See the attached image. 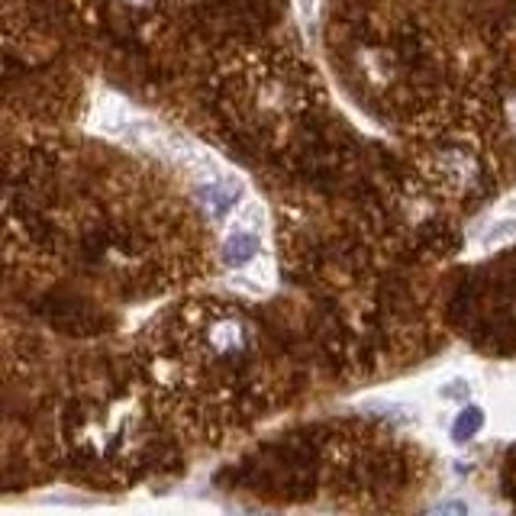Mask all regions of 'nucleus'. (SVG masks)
I'll list each match as a JSON object with an SVG mask.
<instances>
[{
	"mask_svg": "<svg viewBox=\"0 0 516 516\" xmlns=\"http://www.w3.org/2000/svg\"><path fill=\"white\" fill-rule=\"evenodd\" d=\"M436 175L449 188H471L478 181V162L462 149H446L436 159Z\"/></svg>",
	"mask_w": 516,
	"mask_h": 516,
	"instance_id": "nucleus-1",
	"label": "nucleus"
},
{
	"mask_svg": "<svg viewBox=\"0 0 516 516\" xmlns=\"http://www.w3.org/2000/svg\"><path fill=\"white\" fill-rule=\"evenodd\" d=\"M255 252H258V236L252 233V229H233L223 242V262L233 265V268L249 265Z\"/></svg>",
	"mask_w": 516,
	"mask_h": 516,
	"instance_id": "nucleus-2",
	"label": "nucleus"
},
{
	"mask_svg": "<svg viewBox=\"0 0 516 516\" xmlns=\"http://www.w3.org/2000/svg\"><path fill=\"white\" fill-rule=\"evenodd\" d=\"M242 194L239 181L236 178H223V181H210L207 188H200V197L207 200V207L217 213V217H223V213L233 210L236 197Z\"/></svg>",
	"mask_w": 516,
	"mask_h": 516,
	"instance_id": "nucleus-3",
	"label": "nucleus"
},
{
	"mask_svg": "<svg viewBox=\"0 0 516 516\" xmlns=\"http://www.w3.org/2000/svg\"><path fill=\"white\" fill-rule=\"evenodd\" d=\"M481 426H484V413H481L478 407H468V410H462V413L455 417V423H452V436H455L458 442H465V439L475 436Z\"/></svg>",
	"mask_w": 516,
	"mask_h": 516,
	"instance_id": "nucleus-4",
	"label": "nucleus"
},
{
	"mask_svg": "<svg viewBox=\"0 0 516 516\" xmlns=\"http://www.w3.org/2000/svg\"><path fill=\"white\" fill-rule=\"evenodd\" d=\"M507 126H510V133L516 136V91L507 100Z\"/></svg>",
	"mask_w": 516,
	"mask_h": 516,
	"instance_id": "nucleus-5",
	"label": "nucleus"
},
{
	"mask_svg": "<svg viewBox=\"0 0 516 516\" xmlns=\"http://www.w3.org/2000/svg\"><path fill=\"white\" fill-rule=\"evenodd\" d=\"M313 4H317V0H300V10H304L307 17H310V13H313Z\"/></svg>",
	"mask_w": 516,
	"mask_h": 516,
	"instance_id": "nucleus-6",
	"label": "nucleus"
},
{
	"mask_svg": "<svg viewBox=\"0 0 516 516\" xmlns=\"http://www.w3.org/2000/svg\"><path fill=\"white\" fill-rule=\"evenodd\" d=\"M126 4H133V7H146V4H152V0H126Z\"/></svg>",
	"mask_w": 516,
	"mask_h": 516,
	"instance_id": "nucleus-7",
	"label": "nucleus"
}]
</instances>
